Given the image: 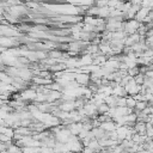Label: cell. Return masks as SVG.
I'll list each match as a JSON object with an SVG mask.
<instances>
[{"mask_svg": "<svg viewBox=\"0 0 153 153\" xmlns=\"http://www.w3.org/2000/svg\"><path fill=\"white\" fill-rule=\"evenodd\" d=\"M67 129L71 132L72 135H78L83 131V123H75V122H74V123L70 125V127Z\"/></svg>", "mask_w": 153, "mask_h": 153, "instance_id": "cell-2", "label": "cell"}, {"mask_svg": "<svg viewBox=\"0 0 153 153\" xmlns=\"http://www.w3.org/2000/svg\"><path fill=\"white\" fill-rule=\"evenodd\" d=\"M140 73V70H139V66L136 67H132V68H128V75L129 77H135Z\"/></svg>", "mask_w": 153, "mask_h": 153, "instance_id": "cell-8", "label": "cell"}, {"mask_svg": "<svg viewBox=\"0 0 153 153\" xmlns=\"http://www.w3.org/2000/svg\"><path fill=\"white\" fill-rule=\"evenodd\" d=\"M136 104V101L131 96V97H126V107L129 109H134Z\"/></svg>", "mask_w": 153, "mask_h": 153, "instance_id": "cell-5", "label": "cell"}, {"mask_svg": "<svg viewBox=\"0 0 153 153\" xmlns=\"http://www.w3.org/2000/svg\"><path fill=\"white\" fill-rule=\"evenodd\" d=\"M91 62H92V59L90 57V55H86V56L81 57V64H91Z\"/></svg>", "mask_w": 153, "mask_h": 153, "instance_id": "cell-10", "label": "cell"}, {"mask_svg": "<svg viewBox=\"0 0 153 153\" xmlns=\"http://www.w3.org/2000/svg\"><path fill=\"white\" fill-rule=\"evenodd\" d=\"M134 81L138 84V85H144V81H145V75L139 73L138 75L134 77Z\"/></svg>", "mask_w": 153, "mask_h": 153, "instance_id": "cell-9", "label": "cell"}, {"mask_svg": "<svg viewBox=\"0 0 153 153\" xmlns=\"http://www.w3.org/2000/svg\"><path fill=\"white\" fill-rule=\"evenodd\" d=\"M149 122H151V123H152V125H153V115L151 116V121H149Z\"/></svg>", "mask_w": 153, "mask_h": 153, "instance_id": "cell-12", "label": "cell"}, {"mask_svg": "<svg viewBox=\"0 0 153 153\" xmlns=\"http://www.w3.org/2000/svg\"><path fill=\"white\" fill-rule=\"evenodd\" d=\"M81 153H95V152H94L92 149H91L90 147H87V146H86V147H84V148H83V152H81Z\"/></svg>", "mask_w": 153, "mask_h": 153, "instance_id": "cell-11", "label": "cell"}, {"mask_svg": "<svg viewBox=\"0 0 153 153\" xmlns=\"http://www.w3.org/2000/svg\"><path fill=\"white\" fill-rule=\"evenodd\" d=\"M146 107H147V102H145V101H142V102H136L134 110H135V111H142Z\"/></svg>", "mask_w": 153, "mask_h": 153, "instance_id": "cell-7", "label": "cell"}, {"mask_svg": "<svg viewBox=\"0 0 153 153\" xmlns=\"http://www.w3.org/2000/svg\"><path fill=\"white\" fill-rule=\"evenodd\" d=\"M122 153H129L128 151H123V152H122Z\"/></svg>", "mask_w": 153, "mask_h": 153, "instance_id": "cell-13", "label": "cell"}, {"mask_svg": "<svg viewBox=\"0 0 153 153\" xmlns=\"http://www.w3.org/2000/svg\"><path fill=\"white\" fill-rule=\"evenodd\" d=\"M148 12H149V10L148 9H146V7H141L136 13H135V20H138L139 23H142L144 22V19L146 18V16L148 15Z\"/></svg>", "mask_w": 153, "mask_h": 153, "instance_id": "cell-1", "label": "cell"}, {"mask_svg": "<svg viewBox=\"0 0 153 153\" xmlns=\"http://www.w3.org/2000/svg\"><path fill=\"white\" fill-rule=\"evenodd\" d=\"M66 153H74V152H72V151H68V152H66Z\"/></svg>", "mask_w": 153, "mask_h": 153, "instance_id": "cell-14", "label": "cell"}, {"mask_svg": "<svg viewBox=\"0 0 153 153\" xmlns=\"http://www.w3.org/2000/svg\"><path fill=\"white\" fill-rule=\"evenodd\" d=\"M74 108H75V107H74V104H73V103H64L60 107V109H61V110L67 111V112H68V111H71V110H73Z\"/></svg>", "mask_w": 153, "mask_h": 153, "instance_id": "cell-6", "label": "cell"}, {"mask_svg": "<svg viewBox=\"0 0 153 153\" xmlns=\"http://www.w3.org/2000/svg\"><path fill=\"white\" fill-rule=\"evenodd\" d=\"M22 151H23V153H40V147H30V146H26V147H23Z\"/></svg>", "mask_w": 153, "mask_h": 153, "instance_id": "cell-3", "label": "cell"}, {"mask_svg": "<svg viewBox=\"0 0 153 153\" xmlns=\"http://www.w3.org/2000/svg\"><path fill=\"white\" fill-rule=\"evenodd\" d=\"M75 80L78 84H86L88 81V77L86 74H78L75 75Z\"/></svg>", "mask_w": 153, "mask_h": 153, "instance_id": "cell-4", "label": "cell"}, {"mask_svg": "<svg viewBox=\"0 0 153 153\" xmlns=\"http://www.w3.org/2000/svg\"><path fill=\"white\" fill-rule=\"evenodd\" d=\"M151 139H152V140H153V135H152V138H151Z\"/></svg>", "mask_w": 153, "mask_h": 153, "instance_id": "cell-15", "label": "cell"}]
</instances>
